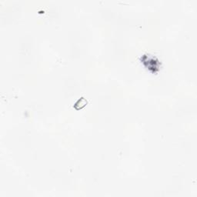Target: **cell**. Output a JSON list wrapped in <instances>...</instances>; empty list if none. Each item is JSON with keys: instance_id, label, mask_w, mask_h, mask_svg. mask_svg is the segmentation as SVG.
<instances>
[{"instance_id": "obj_1", "label": "cell", "mask_w": 197, "mask_h": 197, "mask_svg": "<svg viewBox=\"0 0 197 197\" xmlns=\"http://www.w3.org/2000/svg\"><path fill=\"white\" fill-rule=\"evenodd\" d=\"M86 104H87V101H86V99L84 98H81L79 99L76 102V104L74 105V108H75L76 110H80V109H83Z\"/></svg>"}]
</instances>
